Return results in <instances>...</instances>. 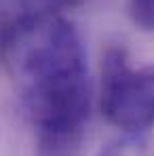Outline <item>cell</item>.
Here are the masks:
<instances>
[{"mask_svg": "<svg viewBox=\"0 0 154 156\" xmlns=\"http://www.w3.org/2000/svg\"><path fill=\"white\" fill-rule=\"evenodd\" d=\"M129 17L144 32H154V0H127Z\"/></svg>", "mask_w": 154, "mask_h": 156, "instance_id": "4", "label": "cell"}, {"mask_svg": "<svg viewBox=\"0 0 154 156\" xmlns=\"http://www.w3.org/2000/svg\"><path fill=\"white\" fill-rule=\"evenodd\" d=\"M97 156H154V129L144 133H123L106 144Z\"/></svg>", "mask_w": 154, "mask_h": 156, "instance_id": "3", "label": "cell"}, {"mask_svg": "<svg viewBox=\"0 0 154 156\" xmlns=\"http://www.w3.org/2000/svg\"><path fill=\"white\" fill-rule=\"evenodd\" d=\"M2 61L36 133L34 156H78L91 78L76 26L38 0H2Z\"/></svg>", "mask_w": 154, "mask_h": 156, "instance_id": "1", "label": "cell"}, {"mask_svg": "<svg viewBox=\"0 0 154 156\" xmlns=\"http://www.w3.org/2000/svg\"><path fill=\"white\" fill-rule=\"evenodd\" d=\"M42 6L51 9V11H61V9H72V6H78L82 4L84 0H38Z\"/></svg>", "mask_w": 154, "mask_h": 156, "instance_id": "5", "label": "cell"}, {"mask_svg": "<svg viewBox=\"0 0 154 156\" xmlns=\"http://www.w3.org/2000/svg\"><path fill=\"white\" fill-rule=\"evenodd\" d=\"M99 105L110 125L123 133L154 129V66L133 68L123 47L102 57Z\"/></svg>", "mask_w": 154, "mask_h": 156, "instance_id": "2", "label": "cell"}]
</instances>
